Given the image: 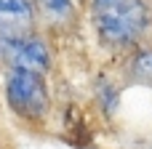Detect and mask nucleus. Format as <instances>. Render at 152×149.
I'll return each mask as SVG.
<instances>
[{
    "label": "nucleus",
    "mask_w": 152,
    "mask_h": 149,
    "mask_svg": "<svg viewBox=\"0 0 152 149\" xmlns=\"http://www.w3.org/2000/svg\"><path fill=\"white\" fill-rule=\"evenodd\" d=\"M35 27L32 0H0V56L8 59L11 48Z\"/></svg>",
    "instance_id": "obj_2"
},
{
    "label": "nucleus",
    "mask_w": 152,
    "mask_h": 149,
    "mask_svg": "<svg viewBox=\"0 0 152 149\" xmlns=\"http://www.w3.org/2000/svg\"><path fill=\"white\" fill-rule=\"evenodd\" d=\"M131 72H134L136 80L152 85V48H142V51L134 56V61H131Z\"/></svg>",
    "instance_id": "obj_5"
},
{
    "label": "nucleus",
    "mask_w": 152,
    "mask_h": 149,
    "mask_svg": "<svg viewBox=\"0 0 152 149\" xmlns=\"http://www.w3.org/2000/svg\"><path fill=\"white\" fill-rule=\"evenodd\" d=\"M5 101L13 115L29 123H40L51 109V96L45 85V75L29 72L21 67H11L5 77Z\"/></svg>",
    "instance_id": "obj_1"
},
{
    "label": "nucleus",
    "mask_w": 152,
    "mask_h": 149,
    "mask_svg": "<svg viewBox=\"0 0 152 149\" xmlns=\"http://www.w3.org/2000/svg\"><path fill=\"white\" fill-rule=\"evenodd\" d=\"M8 61H11V67H21V69L45 75L51 69V48H48V43L43 37L27 35L11 48Z\"/></svg>",
    "instance_id": "obj_3"
},
{
    "label": "nucleus",
    "mask_w": 152,
    "mask_h": 149,
    "mask_svg": "<svg viewBox=\"0 0 152 149\" xmlns=\"http://www.w3.org/2000/svg\"><path fill=\"white\" fill-rule=\"evenodd\" d=\"M32 5H35V13L45 24L59 27V29L69 27L75 21V13H77L72 0H32Z\"/></svg>",
    "instance_id": "obj_4"
}]
</instances>
